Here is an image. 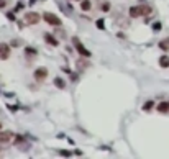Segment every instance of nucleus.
Masks as SVG:
<instances>
[{"mask_svg": "<svg viewBox=\"0 0 169 159\" xmlns=\"http://www.w3.org/2000/svg\"><path fill=\"white\" fill-rule=\"evenodd\" d=\"M151 13L149 5H135L130 8V16L131 18H138V16H148Z\"/></svg>", "mask_w": 169, "mask_h": 159, "instance_id": "obj_1", "label": "nucleus"}, {"mask_svg": "<svg viewBox=\"0 0 169 159\" xmlns=\"http://www.w3.org/2000/svg\"><path fill=\"white\" fill-rule=\"evenodd\" d=\"M72 44H74L76 51L80 54V56H84V57H90V56H92V54H90V51L87 49V48L84 46L82 43H80V40H79L77 36H74V38H72Z\"/></svg>", "mask_w": 169, "mask_h": 159, "instance_id": "obj_2", "label": "nucleus"}, {"mask_svg": "<svg viewBox=\"0 0 169 159\" xmlns=\"http://www.w3.org/2000/svg\"><path fill=\"white\" fill-rule=\"evenodd\" d=\"M23 20H25L26 25H36L41 20V16H40V13H36V12H26L23 16Z\"/></svg>", "mask_w": 169, "mask_h": 159, "instance_id": "obj_3", "label": "nucleus"}, {"mask_svg": "<svg viewBox=\"0 0 169 159\" xmlns=\"http://www.w3.org/2000/svg\"><path fill=\"white\" fill-rule=\"evenodd\" d=\"M43 20H46V23L53 26H61V20H59V16H56L54 13L51 12H44L43 13Z\"/></svg>", "mask_w": 169, "mask_h": 159, "instance_id": "obj_4", "label": "nucleus"}, {"mask_svg": "<svg viewBox=\"0 0 169 159\" xmlns=\"http://www.w3.org/2000/svg\"><path fill=\"white\" fill-rule=\"evenodd\" d=\"M15 146L20 148L22 151H28V149H30V143L26 141V138L20 136V134H17V136H15Z\"/></svg>", "mask_w": 169, "mask_h": 159, "instance_id": "obj_5", "label": "nucleus"}, {"mask_svg": "<svg viewBox=\"0 0 169 159\" xmlns=\"http://www.w3.org/2000/svg\"><path fill=\"white\" fill-rule=\"evenodd\" d=\"M46 77H48V69L46 67H38L36 71H35V79H36L38 82L46 81Z\"/></svg>", "mask_w": 169, "mask_h": 159, "instance_id": "obj_6", "label": "nucleus"}, {"mask_svg": "<svg viewBox=\"0 0 169 159\" xmlns=\"http://www.w3.org/2000/svg\"><path fill=\"white\" fill-rule=\"evenodd\" d=\"M12 138H13L12 131H8V130L0 131V144H8L10 141H12Z\"/></svg>", "mask_w": 169, "mask_h": 159, "instance_id": "obj_7", "label": "nucleus"}, {"mask_svg": "<svg viewBox=\"0 0 169 159\" xmlns=\"http://www.w3.org/2000/svg\"><path fill=\"white\" fill-rule=\"evenodd\" d=\"M10 57V46L5 43H0V59H8Z\"/></svg>", "mask_w": 169, "mask_h": 159, "instance_id": "obj_8", "label": "nucleus"}, {"mask_svg": "<svg viewBox=\"0 0 169 159\" xmlns=\"http://www.w3.org/2000/svg\"><path fill=\"white\" fill-rule=\"evenodd\" d=\"M76 66H77V71H79V72H84V71H86V69L90 66V63H89L87 59H82V57H80V59H77Z\"/></svg>", "mask_w": 169, "mask_h": 159, "instance_id": "obj_9", "label": "nucleus"}, {"mask_svg": "<svg viewBox=\"0 0 169 159\" xmlns=\"http://www.w3.org/2000/svg\"><path fill=\"white\" fill-rule=\"evenodd\" d=\"M44 41H46L48 44H51V46H58V40H56V36H53L51 33L44 34Z\"/></svg>", "mask_w": 169, "mask_h": 159, "instance_id": "obj_10", "label": "nucleus"}, {"mask_svg": "<svg viewBox=\"0 0 169 159\" xmlns=\"http://www.w3.org/2000/svg\"><path fill=\"white\" fill-rule=\"evenodd\" d=\"M25 54H26L28 61H35V57H36V49H33V48H26V49H25Z\"/></svg>", "mask_w": 169, "mask_h": 159, "instance_id": "obj_11", "label": "nucleus"}, {"mask_svg": "<svg viewBox=\"0 0 169 159\" xmlns=\"http://www.w3.org/2000/svg\"><path fill=\"white\" fill-rule=\"evenodd\" d=\"M158 112L167 113V112H169V102H161L159 105H158Z\"/></svg>", "mask_w": 169, "mask_h": 159, "instance_id": "obj_12", "label": "nucleus"}, {"mask_svg": "<svg viewBox=\"0 0 169 159\" xmlns=\"http://www.w3.org/2000/svg\"><path fill=\"white\" fill-rule=\"evenodd\" d=\"M80 8H82L84 12H89V10L92 8V3H90L89 0H80Z\"/></svg>", "mask_w": 169, "mask_h": 159, "instance_id": "obj_13", "label": "nucleus"}, {"mask_svg": "<svg viewBox=\"0 0 169 159\" xmlns=\"http://www.w3.org/2000/svg\"><path fill=\"white\" fill-rule=\"evenodd\" d=\"M159 48L163 51H169V38H166V40H161L159 41Z\"/></svg>", "mask_w": 169, "mask_h": 159, "instance_id": "obj_14", "label": "nucleus"}, {"mask_svg": "<svg viewBox=\"0 0 169 159\" xmlns=\"http://www.w3.org/2000/svg\"><path fill=\"white\" fill-rule=\"evenodd\" d=\"M54 85H56L58 89H64V87H66V82L62 81L61 77H56V79H54Z\"/></svg>", "mask_w": 169, "mask_h": 159, "instance_id": "obj_15", "label": "nucleus"}, {"mask_svg": "<svg viewBox=\"0 0 169 159\" xmlns=\"http://www.w3.org/2000/svg\"><path fill=\"white\" fill-rule=\"evenodd\" d=\"M159 66H161V67H169V57L167 56H161Z\"/></svg>", "mask_w": 169, "mask_h": 159, "instance_id": "obj_16", "label": "nucleus"}, {"mask_svg": "<svg viewBox=\"0 0 169 159\" xmlns=\"http://www.w3.org/2000/svg\"><path fill=\"white\" fill-rule=\"evenodd\" d=\"M153 105H154V103H153V100H149V102H146L145 105H143V110H145V112H149V110L153 108Z\"/></svg>", "mask_w": 169, "mask_h": 159, "instance_id": "obj_17", "label": "nucleus"}, {"mask_svg": "<svg viewBox=\"0 0 169 159\" xmlns=\"http://www.w3.org/2000/svg\"><path fill=\"white\" fill-rule=\"evenodd\" d=\"M100 8H102V12H108V10H110V3H108V2H104Z\"/></svg>", "mask_w": 169, "mask_h": 159, "instance_id": "obj_18", "label": "nucleus"}, {"mask_svg": "<svg viewBox=\"0 0 169 159\" xmlns=\"http://www.w3.org/2000/svg\"><path fill=\"white\" fill-rule=\"evenodd\" d=\"M59 154H61V156H64V158H71V156H72V153H71V151H64V149H61V151H59Z\"/></svg>", "mask_w": 169, "mask_h": 159, "instance_id": "obj_19", "label": "nucleus"}, {"mask_svg": "<svg viewBox=\"0 0 169 159\" xmlns=\"http://www.w3.org/2000/svg\"><path fill=\"white\" fill-rule=\"evenodd\" d=\"M54 33H58V36L61 38V40H64V38H66V31H64V30H58V31H54Z\"/></svg>", "mask_w": 169, "mask_h": 159, "instance_id": "obj_20", "label": "nucleus"}, {"mask_svg": "<svg viewBox=\"0 0 169 159\" xmlns=\"http://www.w3.org/2000/svg\"><path fill=\"white\" fill-rule=\"evenodd\" d=\"M97 28H98V30H104V28H105L104 20H97Z\"/></svg>", "mask_w": 169, "mask_h": 159, "instance_id": "obj_21", "label": "nucleus"}, {"mask_svg": "<svg viewBox=\"0 0 169 159\" xmlns=\"http://www.w3.org/2000/svg\"><path fill=\"white\" fill-rule=\"evenodd\" d=\"M7 16H8V20H10V22H15V20H17L15 13H7Z\"/></svg>", "mask_w": 169, "mask_h": 159, "instance_id": "obj_22", "label": "nucleus"}, {"mask_svg": "<svg viewBox=\"0 0 169 159\" xmlns=\"http://www.w3.org/2000/svg\"><path fill=\"white\" fill-rule=\"evenodd\" d=\"M153 30H154V31H158V30H161V23H159V22H156V23L153 25Z\"/></svg>", "mask_w": 169, "mask_h": 159, "instance_id": "obj_23", "label": "nucleus"}, {"mask_svg": "<svg viewBox=\"0 0 169 159\" xmlns=\"http://www.w3.org/2000/svg\"><path fill=\"white\" fill-rule=\"evenodd\" d=\"M22 8H23V3H22V2H18V3H17V7H15V12H20Z\"/></svg>", "mask_w": 169, "mask_h": 159, "instance_id": "obj_24", "label": "nucleus"}, {"mask_svg": "<svg viewBox=\"0 0 169 159\" xmlns=\"http://www.w3.org/2000/svg\"><path fill=\"white\" fill-rule=\"evenodd\" d=\"M7 7V0H0V8H5Z\"/></svg>", "mask_w": 169, "mask_h": 159, "instance_id": "obj_25", "label": "nucleus"}, {"mask_svg": "<svg viewBox=\"0 0 169 159\" xmlns=\"http://www.w3.org/2000/svg\"><path fill=\"white\" fill-rule=\"evenodd\" d=\"M18 44H20V41H18V40H13V41H12V46H15V48H17Z\"/></svg>", "mask_w": 169, "mask_h": 159, "instance_id": "obj_26", "label": "nucleus"}, {"mask_svg": "<svg viewBox=\"0 0 169 159\" xmlns=\"http://www.w3.org/2000/svg\"><path fill=\"white\" fill-rule=\"evenodd\" d=\"M33 2H36V0H31V3H33Z\"/></svg>", "mask_w": 169, "mask_h": 159, "instance_id": "obj_27", "label": "nucleus"}, {"mask_svg": "<svg viewBox=\"0 0 169 159\" xmlns=\"http://www.w3.org/2000/svg\"><path fill=\"white\" fill-rule=\"evenodd\" d=\"M0 126H2V125H0Z\"/></svg>", "mask_w": 169, "mask_h": 159, "instance_id": "obj_28", "label": "nucleus"}, {"mask_svg": "<svg viewBox=\"0 0 169 159\" xmlns=\"http://www.w3.org/2000/svg\"><path fill=\"white\" fill-rule=\"evenodd\" d=\"M0 151H2V149H0Z\"/></svg>", "mask_w": 169, "mask_h": 159, "instance_id": "obj_29", "label": "nucleus"}]
</instances>
